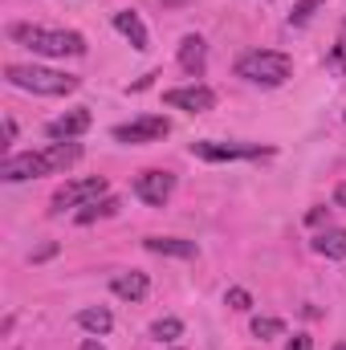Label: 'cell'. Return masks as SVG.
Wrapping results in <instances>:
<instances>
[{
    "label": "cell",
    "mask_w": 346,
    "mask_h": 350,
    "mask_svg": "<svg viewBox=\"0 0 346 350\" xmlns=\"http://www.w3.org/2000/svg\"><path fill=\"white\" fill-rule=\"evenodd\" d=\"M90 131V110H70V114H62V118H53L49 126H45V135L53 139V143H70V139H78V135H86Z\"/></svg>",
    "instance_id": "cell-10"
},
{
    "label": "cell",
    "mask_w": 346,
    "mask_h": 350,
    "mask_svg": "<svg viewBox=\"0 0 346 350\" xmlns=\"http://www.w3.org/2000/svg\"><path fill=\"white\" fill-rule=\"evenodd\" d=\"M78 326H82V330H90V334H106V330L114 326V318H110V310L90 306V310H82V314H78Z\"/></svg>",
    "instance_id": "cell-17"
},
{
    "label": "cell",
    "mask_w": 346,
    "mask_h": 350,
    "mask_svg": "<svg viewBox=\"0 0 346 350\" xmlns=\"http://www.w3.org/2000/svg\"><path fill=\"white\" fill-rule=\"evenodd\" d=\"M8 37L21 41L33 53L45 57H82L86 53V37L70 33V29H41V25H8Z\"/></svg>",
    "instance_id": "cell-1"
},
{
    "label": "cell",
    "mask_w": 346,
    "mask_h": 350,
    "mask_svg": "<svg viewBox=\"0 0 346 350\" xmlns=\"http://www.w3.org/2000/svg\"><path fill=\"white\" fill-rule=\"evenodd\" d=\"M318 8H322V0H302V4H297V8L289 12V25H306V21H310V16L318 12Z\"/></svg>",
    "instance_id": "cell-22"
},
{
    "label": "cell",
    "mask_w": 346,
    "mask_h": 350,
    "mask_svg": "<svg viewBox=\"0 0 346 350\" xmlns=\"http://www.w3.org/2000/svg\"><path fill=\"white\" fill-rule=\"evenodd\" d=\"M228 306H232V310H249V306H253L249 289H228Z\"/></svg>",
    "instance_id": "cell-23"
},
{
    "label": "cell",
    "mask_w": 346,
    "mask_h": 350,
    "mask_svg": "<svg viewBox=\"0 0 346 350\" xmlns=\"http://www.w3.org/2000/svg\"><path fill=\"white\" fill-rule=\"evenodd\" d=\"M191 155L208 159V163H228V159H261V155H273V151L261 147V143H212V139H200V143H191Z\"/></svg>",
    "instance_id": "cell-4"
},
{
    "label": "cell",
    "mask_w": 346,
    "mask_h": 350,
    "mask_svg": "<svg viewBox=\"0 0 346 350\" xmlns=\"http://www.w3.org/2000/svg\"><path fill=\"white\" fill-rule=\"evenodd\" d=\"M334 204H338V208H346V183L338 187V191H334Z\"/></svg>",
    "instance_id": "cell-25"
},
{
    "label": "cell",
    "mask_w": 346,
    "mask_h": 350,
    "mask_svg": "<svg viewBox=\"0 0 346 350\" xmlns=\"http://www.w3.org/2000/svg\"><path fill=\"white\" fill-rule=\"evenodd\" d=\"M4 78H8V86L29 90V94H45V98H62V94H74L78 90V78L74 74L45 70V66H8Z\"/></svg>",
    "instance_id": "cell-2"
},
{
    "label": "cell",
    "mask_w": 346,
    "mask_h": 350,
    "mask_svg": "<svg viewBox=\"0 0 346 350\" xmlns=\"http://www.w3.org/2000/svg\"><path fill=\"white\" fill-rule=\"evenodd\" d=\"M45 159H49L53 172H66V167H74L82 159V147L78 143H53V147H45Z\"/></svg>",
    "instance_id": "cell-16"
},
{
    "label": "cell",
    "mask_w": 346,
    "mask_h": 350,
    "mask_svg": "<svg viewBox=\"0 0 346 350\" xmlns=\"http://www.w3.org/2000/svg\"><path fill=\"white\" fill-rule=\"evenodd\" d=\"M82 350H102V347H98V342H94V338H86V342H82Z\"/></svg>",
    "instance_id": "cell-26"
},
{
    "label": "cell",
    "mask_w": 346,
    "mask_h": 350,
    "mask_svg": "<svg viewBox=\"0 0 346 350\" xmlns=\"http://www.w3.org/2000/svg\"><path fill=\"white\" fill-rule=\"evenodd\" d=\"M285 350H314V342H310L306 334H293V338H289V347H285Z\"/></svg>",
    "instance_id": "cell-24"
},
{
    "label": "cell",
    "mask_w": 346,
    "mask_h": 350,
    "mask_svg": "<svg viewBox=\"0 0 346 350\" xmlns=\"http://www.w3.org/2000/svg\"><path fill=\"white\" fill-rule=\"evenodd\" d=\"M163 102L172 106V110H187V114H204V110H212L216 106V94L208 86H200V82H191V86H175L163 94Z\"/></svg>",
    "instance_id": "cell-8"
},
{
    "label": "cell",
    "mask_w": 346,
    "mask_h": 350,
    "mask_svg": "<svg viewBox=\"0 0 346 350\" xmlns=\"http://www.w3.org/2000/svg\"><path fill=\"white\" fill-rule=\"evenodd\" d=\"M334 350H346V342H338V347H334Z\"/></svg>",
    "instance_id": "cell-27"
},
{
    "label": "cell",
    "mask_w": 346,
    "mask_h": 350,
    "mask_svg": "<svg viewBox=\"0 0 346 350\" xmlns=\"http://www.w3.org/2000/svg\"><path fill=\"white\" fill-rule=\"evenodd\" d=\"M172 191H175L172 172H143L135 179V196H139L143 204H151V208H163V204L172 200Z\"/></svg>",
    "instance_id": "cell-9"
},
{
    "label": "cell",
    "mask_w": 346,
    "mask_h": 350,
    "mask_svg": "<svg viewBox=\"0 0 346 350\" xmlns=\"http://www.w3.org/2000/svg\"><path fill=\"white\" fill-rule=\"evenodd\" d=\"M314 253L330 257V261H346V228H326L314 237Z\"/></svg>",
    "instance_id": "cell-15"
},
{
    "label": "cell",
    "mask_w": 346,
    "mask_h": 350,
    "mask_svg": "<svg viewBox=\"0 0 346 350\" xmlns=\"http://www.w3.org/2000/svg\"><path fill=\"white\" fill-rule=\"evenodd\" d=\"M122 204L114 200V196H106V200H94V204H86L82 212H78V224H94V220H102V216H114Z\"/></svg>",
    "instance_id": "cell-18"
},
{
    "label": "cell",
    "mask_w": 346,
    "mask_h": 350,
    "mask_svg": "<svg viewBox=\"0 0 346 350\" xmlns=\"http://www.w3.org/2000/svg\"><path fill=\"white\" fill-rule=\"evenodd\" d=\"M114 29L135 45V49H147L151 41H147V25L139 21V12H131V8H122V12H114Z\"/></svg>",
    "instance_id": "cell-13"
},
{
    "label": "cell",
    "mask_w": 346,
    "mask_h": 350,
    "mask_svg": "<svg viewBox=\"0 0 346 350\" xmlns=\"http://www.w3.org/2000/svg\"><path fill=\"white\" fill-rule=\"evenodd\" d=\"M102 196H106V179H102V175L74 179V183H66V187L53 196V212H66V208H86V204L102 200Z\"/></svg>",
    "instance_id": "cell-5"
},
{
    "label": "cell",
    "mask_w": 346,
    "mask_h": 350,
    "mask_svg": "<svg viewBox=\"0 0 346 350\" xmlns=\"http://www.w3.org/2000/svg\"><path fill=\"white\" fill-rule=\"evenodd\" d=\"M143 245H147L151 253H159V257H183V261L196 257V245H191V241H179V237H147Z\"/></svg>",
    "instance_id": "cell-14"
},
{
    "label": "cell",
    "mask_w": 346,
    "mask_h": 350,
    "mask_svg": "<svg viewBox=\"0 0 346 350\" xmlns=\"http://www.w3.org/2000/svg\"><path fill=\"white\" fill-rule=\"evenodd\" d=\"M289 74H293V62L277 49H253L237 62V78H245L253 86H281V82H289Z\"/></svg>",
    "instance_id": "cell-3"
},
{
    "label": "cell",
    "mask_w": 346,
    "mask_h": 350,
    "mask_svg": "<svg viewBox=\"0 0 346 350\" xmlns=\"http://www.w3.org/2000/svg\"><path fill=\"white\" fill-rule=\"evenodd\" d=\"M179 334H183V322H179V318H163V322L151 326V338H159V342H163V338H179Z\"/></svg>",
    "instance_id": "cell-21"
},
{
    "label": "cell",
    "mask_w": 346,
    "mask_h": 350,
    "mask_svg": "<svg viewBox=\"0 0 346 350\" xmlns=\"http://www.w3.org/2000/svg\"><path fill=\"white\" fill-rule=\"evenodd\" d=\"M253 334L257 338H277V334H285V322L281 318H253Z\"/></svg>",
    "instance_id": "cell-20"
},
{
    "label": "cell",
    "mask_w": 346,
    "mask_h": 350,
    "mask_svg": "<svg viewBox=\"0 0 346 350\" xmlns=\"http://www.w3.org/2000/svg\"><path fill=\"white\" fill-rule=\"evenodd\" d=\"M37 175H53L45 151H25V155H8L0 163V179L4 183H21V179H37Z\"/></svg>",
    "instance_id": "cell-7"
},
{
    "label": "cell",
    "mask_w": 346,
    "mask_h": 350,
    "mask_svg": "<svg viewBox=\"0 0 346 350\" xmlns=\"http://www.w3.org/2000/svg\"><path fill=\"white\" fill-rule=\"evenodd\" d=\"M326 66H330L334 74H346V21H343V29H338V41H334V49H330Z\"/></svg>",
    "instance_id": "cell-19"
},
{
    "label": "cell",
    "mask_w": 346,
    "mask_h": 350,
    "mask_svg": "<svg viewBox=\"0 0 346 350\" xmlns=\"http://www.w3.org/2000/svg\"><path fill=\"white\" fill-rule=\"evenodd\" d=\"M110 289H114L122 301H143V297H147V289H151V281H147V273L131 269V273H114Z\"/></svg>",
    "instance_id": "cell-12"
},
{
    "label": "cell",
    "mask_w": 346,
    "mask_h": 350,
    "mask_svg": "<svg viewBox=\"0 0 346 350\" xmlns=\"http://www.w3.org/2000/svg\"><path fill=\"white\" fill-rule=\"evenodd\" d=\"M204 66H208V45H204V37L187 33V37L179 41V70H183L187 78H200Z\"/></svg>",
    "instance_id": "cell-11"
},
{
    "label": "cell",
    "mask_w": 346,
    "mask_h": 350,
    "mask_svg": "<svg viewBox=\"0 0 346 350\" xmlns=\"http://www.w3.org/2000/svg\"><path fill=\"white\" fill-rule=\"evenodd\" d=\"M168 135H172V122L159 118V114H147V118H135V122L114 126V139L118 143H159Z\"/></svg>",
    "instance_id": "cell-6"
}]
</instances>
